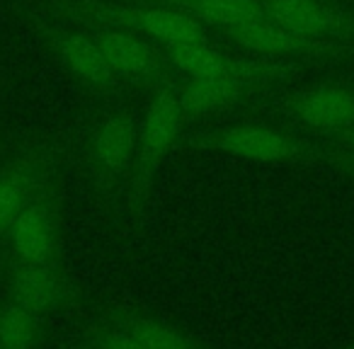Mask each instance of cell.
Wrapping results in <instances>:
<instances>
[{
    "label": "cell",
    "mask_w": 354,
    "mask_h": 349,
    "mask_svg": "<svg viewBox=\"0 0 354 349\" xmlns=\"http://www.w3.org/2000/svg\"><path fill=\"white\" fill-rule=\"evenodd\" d=\"M141 112L112 100L73 126L71 160H75L104 223L127 236V194L136 158Z\"/></svg>",
    "instance_id": "obj_1"
},
{
    "label": "cell",
    "mask_w": 354,
    "mask_h": 349,
    "mask_svg": "<svg viewBox=\"0 0 354 349\" xmlns=\"http://www.w3.org/2000/svg\"><path fill=\"white\" fill-rule=\"evenodd\" d=\"M180 148L204 153H223L250 162L267 165H335L337 148L328 146L320 138L301 133L281 122L265 119H243V122L214 124L185 131Z\"/></svg>",
    "instance_id": "obj_2"
},
{
    "label": "cell",
    "mask_w": 354,
    "mask_h": 349,
    "mask_svg": "<svg viewBox=\"0 0 354 349\" xmlns=\"http://www.w3.org/2000/svg\"><path fill=\"white\" fill-rule=\"evenodd\" d=\"M35 10L64 22H102L133 32L158 46L216 44L218 35L197 20L153 0H39Z\"/></svg>",
    "instance_id": "obj_3"
},
{
    "label": "cell",
    "mask_w": 354,
    "mask_h": 349,
    "mask_svg": "<svg viewBox=\"0 0 354 349\" xmlns=\"http://www.w3.org/2000/svg\"><path fill=\"white\" fill-rule=\"evenodd\" d=\"M185 129L187 122L177 102L175 88L151 90L138 124L136 158L127 194V233H138L143 228L156 180L170 153L180 148Z\"/></svg>",
    "instance_id": "obj_4"
},
{
    "label": "cell",
    "mask_w": 354,
    "mask_h": 349,
    "mask_svg": "<svg viewBox=\"0 0 354 349\" xmlns=\"http://www.w3.org/2000/svg\"><path fill=\"white\" fill-rule=\"evenodd\" d=\"M71 146L73 129L39 131L8 146L0 158V236L51 180L64 175Z\"/></svg>",
    "instance_id": "obj_5"
},
{
    "label": "cell",
    "mask_w": 354,
    "mask_h": 349,
    "mask_svg": "<svg viewBox=\"0 0 354 349\" xmlns=\"http://www.w3.org/2000/svg\"><path fill=\"white\" fill-rule=\"evenodd\" d=\"M248 109L323 141L354 126V83L320 80L304 88L277 90L262 95Z\"/></svg>",
    "instance_id": "obj_6"
},
{
    "label": "cell",
    "mask_w": 354,
    "mask_h": 349,
    "mask_svg": "<svg viewBox=\"0 0 354 349\" xmlns=\"http://www.w3.org/2000/svg\"><path fill=\"white\" fill-rule=\"evenodd\" d=\"M27 22H30L39 44L46 49V54L68 75L71 83L78 85L83 93L93 95L95 100L112 102L129 90L114 75L102 51L97 49L93 37L83 27L73 25V22L56 20V17L35 10V8L27 10Z\"/></svg>",
    "instance_id": "obj_7"
},
{
    "label": "cell",
    "mask_w": 354,
    "mask_h": 349,
    "mask_svg": "<svg viewBox=\"0 0 354 349\" xmlns=\"http://www.w3.org/2000/svg\"><path fill=\"white\" fill-rule=\"evenodd\" d=\"M64 207V175H59L3 231L0 260L22 265H66Z\"/></svg>",
    "instance_id": "obj_8"
},
{
    "label": "cell",
    "mask_w": 354,
    "mask_h": 349,
    "mask_svg": "<svg viewBox=\"0 0 354 349\" xmlns=\"http://www.w3.org/2000/svg\"><path fill=\"white\" fill-rule=\"evenodd\" d=\"M170 66L183 78H260L277 85L299 78L315 64L294 59H272L248 51H228L221 41L216 44H170L160 46Z\"/></svg>",
    "instance_id": "obj_9"
},
{
    "label": "cell",
    "mask_w": 354,
    "mask_h": 349,
    "mask_svg": "<svg viewBox=\"0 0 354 349\" xmlns=\"http://www.w3.org/2000/svg\"><path fill=\"white\" fill-rule=\"evenodd\" d=\"M0 296L41 318L85 310L90 303L83 284L66 265H22L10 260H0Z\"/></svg>",
    "instance_id": "obj_10"
},
{
    "label": "cell",
    "mask_w": 354,
    "mask_h": 349,
    "mask_svg": "<svg viewBox=\"0 0 354 349\" xmlns=\"http://www.w3.org/2000/svg\"><path fill=\"white\" fill-rule=\"evenodd\" d=\"M78 27L93 37L109 68L127 88H141L151 93L158 88H177L183 80V75L172 68L156 41L102 22H78Z\"/></svg>",
    "instance_id": "obj_11"
},
{
    "label": "cell",
    "mask_w": 354,
    "mask_h": 349,
    "mask_svg": "<svg viewBox=\"0 0 354 349\" xmlns=\"http://www.w3.org/2000/svg\"><path fill=\"white\" fill-rule=\"evenodd\" d=\"M218 39L238 46L241 51L257 56H272V59H294L308 61V64H342L354 61V41L342 39H323L296 32L274 20H255L238 27L216 30Z\"/></svg>",
    "instance_id": "obj_12"
},
{
    "label": "cell",
    "mask_w": 354,
    "mask_h": 349,
    "mask_svg": "<svg viewBox=\"0 0 354 349\" xmlns=\"http://www.w3.org/2000/svg\"><path fill=\"white\" fill-rule=\"evenodd\" d=\"M274 88L277 83L260 78H183L175 88V95L185 122L192 126L197 122L250 107L255 100Z\"/></svg>",
    "instance_id": "obj_13"
},
{
    "label": "cell",
    "mask_w": 354,
    "mask_h": 349,
    "mask_svg": "<svg viewBox=\"0 0 354 349\" xmlns=\"http://www.w3.org/2000/svg\"><path fill=\"white\" fill-rule=\"evenodd\" d=\"M267 20L323 39L354 41V10L333 0H262Z\"/></svg>",
    "instance_id": "obj_14"
},
{
    "label": "cell",
    "mask_w": 354,
    "mask_h": 349,
    "mask_svg": "<svg viewBox=\"0 0 354 349\" xmlns=\"http://www.w3.org/2000/svg\"><path fill=\"white\" fill-rule=\"evenodd\" d=\"M88 305L95 313L122 325L146 349H216L194 332L180 328L177 323L162 318V315L151 313V310L136 308V305L129 303H117V301H95V303Z\"/></svg>",
    "instance_id": "obj_15"
},
{
    "label": "cell",
    "mask_w": 354,
    "mask_h": 349,
    "mask_svg": "<svg viewBox=\"0 0 354 349\" xmlns=\"http://www.w3.org/2000/svg\"><path fill=\"white\" fill-rule=\"evenodd\" d=\"M153 3L183 12L214 32L267 17L262 0H153Z\"/></svg>",
    "instance_id": "obj_16"
},
{
    "label": "cell",
    "mask_w": 354,
    "mask_h": 349,
    "mask_svg": "<svg viewBox=\"0 0 354 349\" xmlns=\"http://www.w3.org/2000/svg\"><path fill=\"white\" fill-rule=\"evenodd\" d=\"M46 342V318L3 299L0 349H41Z\"/></svg>",
    "instance_id": "obj_17"
},
{
    "label": "cell",
    "mask_w": 354,
    "mask_h": 349,
    "mask_svg": "<svg viewBox=\"0 0 354 349\" xmlns=\"http://www.w3.org/2000/svg\"><path fill=\"white\" fill-rule=\"evenodd\" d=\"M80 337L88 339L95 349H146L131 332H127L122 325L104 318V315L95 313L90 305L83 310Z\"/></svg>",
    "instance_id": "obj_18"
},
{
    "label": "cell",
    "mask_w": 354,
    "mask_h": 349,
    "mask_svg": "<svg viewBox=\"0 0 354 349\" xmlns=\"http://www.w3.org/2000/svg\"><path fill=\"white\" fill-rule=\"evenodd\" d=\"M328 146L337 148L339 153H342L344 158H349V160H354V126L344 129V131H337L333 133V136L323 138Z\"/></svg>",
    "instance_id": "obj_19"
},
{
    "label": "cell",
    "mask_w": 354,
    "mask_h": 349,
    "mask_svg": "<svg viewBox=\"0 0 354 349\" xmlns=\"http://www.w3.org/2000/svg\"><path fill=\"white\" fill-rule=\"evenodd\" d=\"M64 349H95L93 344L88 342V339H83V337H78L75 342H71V344H66Z\"/></svg>",
    "instance_id": "obj_20"
},
{
    "label": "cell",
    "mask_w": 354,
    "mask_h": 349,
    "mask_svg": "<svg viewBox=\"0 0 354 349\" xmlns=\"http://www.w3.org/2000/svg\"><path fill=\"white\" fill-rule=\"evenodd\" d=\"M6 151H8V146H6V143H3V141H0V158L6 155Z\"/></svg>",
    "instance_id": "obj_21"
},
{
    "label": "cell",
    "mask_w": 354,
    "mask_h": 349,
    "mask_svg": "<svg viewBox=\"0 0 354 349\" xmlns=\"http://www.w3.org/2000/svg\"><path fill=\"white\" fill-rule=\"evenodd\" d=\"M0 315H3V296H0Z\"/></svg>",
    "instance_id": "obj_22"
},
{
    "label": "cell",
    "mask_w": 354,
    "mask_h": 349,
    "mask_svg": "<svg viewBox=\"0 0 354 349\" xmlns=\"http://www.w3.org/2000/svg\"><path fill=\"white\" fill-rule=\"evenodd\" d=\"M339 349H354V344H349V347H339Z\"/></svg>",
    "instance_id": "obj_23"
}]
</instances>
